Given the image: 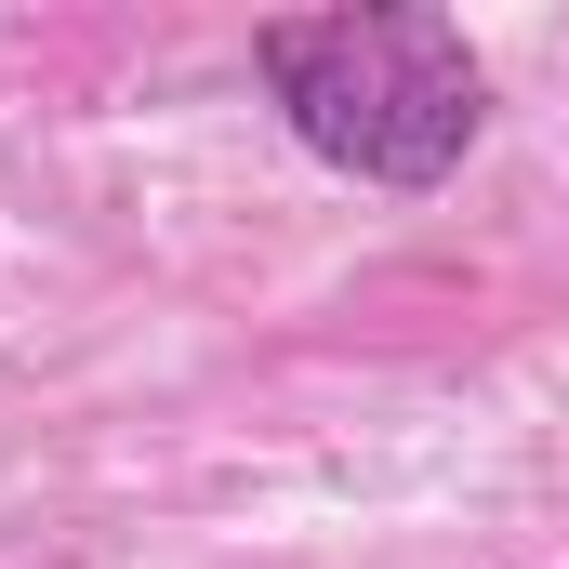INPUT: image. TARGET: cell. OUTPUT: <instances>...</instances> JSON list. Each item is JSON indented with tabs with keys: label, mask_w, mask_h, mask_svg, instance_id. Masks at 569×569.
I'll return each instance as SVG.
<instances>
[{
	"label": "cell",
	"mask_w": 569,
	"mask_h": 569,
	"mask_svg": "<svg viewBox=\"0 0 569 569\" xmlns=\"http://www.w3.org/2000/svg\"><path fill=\"white\" fill-rule=\"evenodd\" d=\"M252 67L279 120L358 186H450L463 146L490 133V67L450 13L411 0H345V13H279L252 27Z\"/></svg>",
	"instance_id": "obj_1"
}]
</instances>
